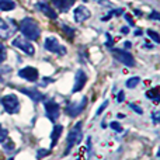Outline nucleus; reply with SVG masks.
Listing matches in <instances>:
<instances>
[{
  "mask_svg": "<svg viewBox=\"0 0 160 160\" xmlns=\"http://www.w3.org/2000/svg\"><path fill=\"white\" fill-rule=\"evenodd\" d=\"M37 8H38L39 11H42V13L45 14L47 17H49L51 20H56V13H55V10H53L51 6H48L47 3H37V6H35Z\"/></svg>",
  "mask_w": 160,
  "mask_h": 160,
  "instance_id": "nucleus-13",
  "label": "nucleus"
},
{
  "mask_svg": "<svg viewBox=\"0 0 160 160\" xmlns=\"http://www.w3.org/2000/svg\"><path fill=\"white\" fill-rule=\"evenodd\" d=\"M121 32L122 34H128V32H129V28H128V27H122L121 28Z\"/></svg>",
  "mask_w": 160,
  "mask_h": 160,
  "instance_id": "nucleus-34",
  "label": "nucleus"
},
{
  "mask_svg": "<svg viewBox=\"0 0 160 160\" xmlns=\"http://www.w3.org/2000/svg\"><path fill=\"white\" fill-rule=\"evenodd\" d=\"M18 31V25L11 18H0V38L8 39Z\"/></svg>",
  "mask_w": 160,
  "mask_h": 160,
  "instance_id": "nucleus-3",
  "label": "nucleus"
},
{
  "mask_svg": "<svg viewBox=\"0 0 160 160\" xmlns=\"http://www.w3.org/2000/svg\"><path fill=\"white\" fill-rule=\"evenodd\" d=\"M117 101H118V102L124 101V91H119V93H118V96H117Z\"/></svg>",
  "mask_w": 160,
  "mask_h": 160,
  "instance_id": "nucleus-32",
  "label": "nucleus"
},
{
  "mask_svg": "<svg viewBox=\"0 0 160 160\" xmlns=\"http://www.w3.org/2000/svg\"><path fill=\"white\" fill-rule=\"evenodd\" d=\"M76 0H52V3L55 4L56 8H59L61 11H66L75 4Z\"/></svg>",
  "mask_w": 160,
  "mask_h": 160,
  "instance_id": "nucleus-15",
  "label": "nucleus"
},
{
  "mask_svg": "<svg viewBox=\"0 0 160 160\" xmlns=\"http://www.w3.org/2000/svg\"><path fill=\"white\" fill-rule=\"evenodd\" d=\"M8 160H14V159H8Z\"/></svg>",
  "mask_w": 160,
  "mask_h": 160,
  "instance_id": "nucleus-38",
  "label": "nucleus"
},
{
  "mask_svg": "<svg viewBox=\"0 0 160 160\" xmlns=\"http://www.w3.org/2000/svg\"><path fill=\"white\" fill-rule=\"evenodd\" d=\"M6 58H7V49H6V47L3 44H0V63L4 62Z\"/></svg>",
  "mask_w": 160,
  "mask_h": 160,
  "instance_id": "nucleus-22",
  "label": "nucleus"
},
{
  "mask_svg": "<svg viewBox=\"0 0 160 160\" xmlns=\"http://www.w3.org/2000/svg\"><path fill=\"white\" fill-rule=\"evenodd\" d=\"M146 97L148 98H152L155 102H158L159 101V88L155 87V88H152V90L146 91Z\"/></svg>",
  "mask_w": 160,
  "mask_h": 160,
  "instance_id": "nucleus-18",
  "label": "nucleus"
},
{
  "mask_svg": "<svg viewBox=\"0 0 160 160\" xmlns=\"http://www.w3.org/2000/svg\"><path fill=\"white\" fill-rule=\"evenodd\" d=\"M73 16H75L76 22H84L86 20L90 18L91 13H90V10H88L86 6H79V7H76Z\"/></svg>",
  "mask_w": 160,
  "mask_h": 160,
  "instance_id": "nucleus-11",
  "label": "nucleus"
},
{
  "mask_svg": "<svg viewBox=\"0 0 160 160\" xmlns=\"http://www.w3.org/2000/svg\"><path fill=\"white\" fill-rule=\"evenodd\" d=\"M148 35H149V38H152L153 41L156 42V44H159V42H160V37H159V34L156 32V31H153V30H148Z\"/></svg>",
  "mask_w": 160,
  "mask_h": 160,
  "instance_id": "nucleus-20",
  "label": "nucleus"
},
{
  "mask_svg": "<svg viewBox=\"0 0 160 160\" xmlns=\"http://www.w3.org/2000/svg\"><path fill=\"white\" fill-rule=\"evenodd\" d=\"M149 18H152V20H156V21H159V20H160V16H159V13L153 11V13L149 16Z\"/></svg>",
  "mask_w": 160,
  "mask_h": 160,
  "instance_id": "nucleus-31",
  "label": "nucleus"
},
{
  "mask_svg": "<svg viewBox=\"0 0 160 160\" xmlns=\"http://www.w3.org/2000/svg\"><path fill=\"white\" fill-rule=\"evenodd\" d=\"M152 118H153V122H155V124H159V121H160V111H155V112L152 114Z\"/></svg>",
  "mask_w": 160,
  "mask_h": 160,
  "instance_id": "nucleus-28",
  "label": "nucleus"
},
{
  "mask_svg": "<svg viewBox=\"0 0 160 160\" xmlns=\"http://www.w3.org/2000/svg\"><path fill=\"white\" fill-rule=\"evenodd\" d=\"M110 127H111V128H112V129H114V131H115V132H117V133H121V132H122V131H124V128H122V127H121V124H119V122H117V121L111 122V124H110Z\"/></svg>",
  "mask_w": 160,
  "mask_h": 160,
  "instance_id": "nucleus-24",
  "label": "nucleus"
},
{
  "mask_svg": "<svg viewBox=\"0 0 160 160\" xmlns=\"http://www.w3.org/2000/svg\"><path fill=\"white\" fill-rule=\"evenodd\" d=\"M107 105H108V101H104V102H102V104H101V107H100V108H98V110H97L96 115H100V114H101V112H102V111H104V110H105V108H107Z\"/></svg>",
  "mask_w": 160,
  "mask_h": 160,
  "instance_id": "nucleus-30",
  "label": "nucleus"
},
{
  "mask_svg": "<svg viewBox=\"0 0 160 160\" xmlns=\"http://www.w3.org/2000/svg\"><path fill=\"white\" fill-rule=\"evenodd\" d=\"M125 48H131V42H125Z\"/></svg>",
  "mask_w": 160,
  "mask_h": 160,
  "instance_id": "nucleus-37",
  "label": "nucleus"
},
{
  "mask_svg": "<svg viewBox=\"0 0 160 160\" xmlns=\"http://www.w3.org/2000/svg\"><path fill=\"white\" fill-rule=\"evenodd\" d=\"M8 138V132H7V129H6V128H3L2 125H0V142H4L6 139Z\"/></svg>",
  "mask_w": 160,
  "mask_h": 160,
  "instance_id": "nucleus-25",
  "label": "nucleus"
},
{
  "mask_svg": "<svg viewBox=\"0 0 160 160\" xmlns=\"http://www.w3.org/2000/svg\"><path fill=\"white\" fill-rule=\"evenodd\" d=\"M86 82H87V76L83 70H78L76 72V79H75V86H73V93H78L83 87H84Z\"/></svg>",
  "mask_w": 160,
  "mask_h": 160,
  "instance_id": "nucleus-12",
  "label": "nucleus"
},
{
  "mask_svg": "<svg viewBox=\"0 0 160 160\" xmlns=\"http://www.w3.org/2000/svg\"><path fill=\"white\" fill-rule=\"evenodd\" d=\"M20 91L21 93H24V94H27L28 97H30L32 101H41L42 98H44V96H42L41 93H39L37 88H20Z\"/></svg>",
  "mask_w": 160,
  "mask_h": 160,
  "instance_id": "nucleus-14",
  "label": "nucleus"
},
{
  "mask_svg": "<svg viewBox=\"0 0 160 160\" xmlns=\"http://www.w3.org/2000/svg\"><path fill=\"white\" fill-rule=\"evenodd\" d=\"M14 146H16V145H14V142H13V141H10L8 138L6 139L4 142H3V148H4V149L7 150V152H8V150H13V149H14Z\"/></svg>",
  "mask_w": 160,
  "mask_h": 160,
  "instance_id": "nucleus-21",
  "label": "nucleus"
},
{
  "mask_svg": "<svg viewBox=\"0 0 160 160\" xmlns=\"http://www.w3.org/2000/svg\"><path fill=\"white\" fill-rule=\"evenodd\" d=\"M62 131H63V127H62V125H56V127L53 128L52 135H51V146L52 148L56 146V142H58V139L61 138Z\"/></svg>",
  "mask_w": 160,
  "mask_h": 160,
  "instance_id": "nucleus-16",
  "label": "nucleus"
},
{
  "mask_svg": "<svg viewBox=\"0 0 160 160\" xmlns=\"http://www.w3.org/2000/svg\"><path fill=\"white\" fill-rule=\"evenodd\" d=\"M62 30H63L65 32L68 34V37H70V38L75 35V30H73V28H70V27H68L66 24H62Z\"/></svg>",
  "mask_w": 160,
  "mask_h": 160,
  "instance_id": "nucleus-26",
  "label": "nucleus"
},
{
  "mask_svg": "<svg viewBox=\"0 0 160 160\" xmlns=\"http://www.w3.org/2000/svg\"><path fill=\"white\" fill-rule=\"evenodd\" d=\"M125 20H127V21L129 22L131 25H133V21H132V18H131V17H129V14H125Z\"/></svg>",
  "mask_w": 160,
  "mask_h": 160,
  "instance_id": "nucleus-33",
  "label": "nucleus"
},
{
  "mask_svg": "<svg viewBox=\"0 0 160 160\" xmlns=\"http://www.w3.org/2000/svg\"><path fill=\"white\" fill-rule=\"evenodd\" d=\"M18 30L22 32L24 38L31 39V41H37L39 38V35H41V30H39L38 24L31 17H25V18L21 20V22L18 25Z\"/></svg>",
  "mask_w": 160,
  "mask_h": 160,
  "instance_id": "nucleus-1",
  "label": "nucleus"
},
{
  "mask_svg": "<svg viewBox=\"0 0 160 160\" xmlns=\"http://www.w3.org/2000/svg\"><path fill=\"white\" fill-rule=\"evenodd\" d=\"M16 8V3L13 0H0V10L2 11H10Z\"/></svg>",
  "mask_w": 160,
  "mask_h": 160,
  "instance_id": "nucleus-17",
  "label": "nucleus"
},
{
  "mask_svg": "<svg viewBox=\"0 0 160 160\" xmlns=\"http://www.w3.org/2000/svg\"><path fill=\"white\" fill-rule=\"evenodd\" d=\"M139 82H141V79H139V78H131V79L127 80V83H125V84H127L128 88H135L136 86H138Z\"/></svg>",
  "mask_w": 160,
  "mask_h": 160,
  "instance_id": "nucleus-19",
  "label": "nucleus"
},
{
  "mask_svg": "<svg viewBox=\"0 0 160 160\" xmlns=\"http://www.w3.org/2000/svg\"><path fill=\"white\" fill-rule=\"evenodd\" d=\"M83 138V122H78L75 127L70 129L69 135H68V142H66V150H65V155L69 153V150L72 149L75 145H78L82 142Z\"/></svg>",
  "mask_w": 160,
  "mask_h": 160,
  "instance_id": "nucleus-2",
  "label": "nucleus"
},
{
  "mask_svg": "<svg viewBox=\"0 0 160 160\" xmlns=\"http://www.w3.org/2000/svg\"><path fill=\"white\" fill-rule=\"evenodd\" d=\"M117 14H122V10H121V8H118V10H112V11H111V13H108L105 17H102V18H101V21H107V20H110L111 17L117 16Z\"/></svg>",
  "mask_w": 160,
  "mask_h": 160,
  "instance_id": "nucleus-23",
  "label": "nucleus"
},
{
  "mask_svg": "<svg viewBox=\"0 0 160 160\" xmlns=\"http://www.w3.org/2000/svg\"><path fill=\"white\" fill-rule=\"evenodd\" d=\"M129 107H131V108H132V110H133V111H135V112H138V114H143V111H142V108H141V107H139V105L133 104V102H132V104H129Z\"/></svg>",
  "mask_w": 160,
  "mask_h": 160,
  "instance_id": "nucleus-29",
  "label": "nucleus"
},
{
  "mask_svg": "<svg viewBox=\"0 0 160 160\" xmlns=\"http://www.w3.org/2000/svg\"><path fill=\"white\" fill-rule=\"evenodd\" d=\"M49 155V150L48 149H39L37 150V159H44L45 156Z\"/></svg>",
  "mask_w": 160,
  "mask_h": 160,
  "instance_id": "nucleus-27",
  "label": "nucleus"
},
{
  "mask_svg": "<svg viewBox=\"0 0 160 160\" xmlns=\"http://www.w3.org/2000/svg\"><path fill=\"white\" fill-rule=\"evenodd\" d=\"M3 108L6 110V112L8 114H17L20 111V101L17 98V96L14 94H7L2 98Z\"/></svg>",
  "mask_w": 160,
  "mask_h": 160,
  "instance_id": "nucleus-4",
  "label": "nucleus"
},
{
  "mask_svg": "<svg viewBox=\"0 0 160 160\" xmlns=\"http://www.w3.org/2000/svg\"><path fill=\"white\" fill-rule=\"evenodd\" d=\"M96 2L101 3V6H110V3H108V2H105V0H96Z\"/></svg>",
  "mask_w": 160,
  "mask_h": 160,
  "instance_id": "nucleus-35",
  "label": "nucleus"
},
{
  "mask_svg": "<svg viewBox=\"0 0 160 160\" xmlns=\"http://www.w3.org/2000/svg\"><path fill=\"white\" fill-rule=\"evenodd\" d=\"M141 34H142L141 30H136V31H135V35H141Z\"/></svg>",
  "mask_w": 160,
  "mask_h": 160,
  "instance_id": "nucleus-36",
  "label": "nucleus"
},
{
  "mask_svg": "<svg viewBox=\"0 0 160 160\" xmlns=\"http://www.w3.org/2000/svg\"><path fill=\"white\" fill-rule=\"evenodd\" d=\"M86 105H87V98H86V97H83V98L78 102H70V104L66 107L68 115H70L72 118H75V117H78L79 114L84 110Z\"/></svg>",
  "mask_w": 160,
  "mask_h": 160,
  "instance_id": "nucleus-9",
  "label": "nucleus"
},
{
  "mask_svg": "<svg viewBox=\"0 0 160 160\" xmlns=\"http://www.w3.org/2000/svg\"><path fill=\"white\" fill-rule=\"evenodd\" d=\"M112 55L114 58L117 59V61H119L122 65H125V66L128 68H133L135 66V59H133V56L131 55L129 52H127V51H122V49H114L112 51Z\"/></svg>",
  "mask_w": 160,
  "mask_h": 160,
  "instance_id": "nucleus-8",
  "label": "nucleus"
},
{
  "mask_svg": "<svg viewBox=\"0 0 160 160\" xmlns=\"http://www.w3.org/2000/svg\"><path fill=\"white\" fill-rule=\"evenodd\" d=\"M18 76L21 79L28 80V82H37L38 78H39V73L35 68L27 66V68H22L21 70H18Z\"/></svg>",
  "mask_w": 160,
  "mask_h": 160,
  "instance_id": "nucleus-10",
  "label": "nucleus"
},
{
  "mask_svg": "<svg viewBox=\"0 0 160 160\" xmlns=\"http://www.w3.org/2000/svg\"><path fill=\"white\" fill-rule=\"evenodd\" d=\"M11 45L16 48H18L20 51H22L24 53H27V55L32 56L34 52H35V48H34V45L31 44L30 41H28L27 38H24V37H18V38H14V41L11 42Z\"/></svg>",
  "mask_w": 160,
  "mask_h": 160,
  "instance_id": "nucleus-7",
  "label": "nucleus"
},
{
  "mask_svg": "<svg viewBox=\"0 0 160 160\" xmlns=\"http://www.w3.org/2000/svg\"><path fill=\"white\" fill-rule=\"evenodd\" d=\"M45 114L49 118V121L56 122L59 118V114H61V107L56 101L53 100H47L45 101Z\"/></svg>",
  "mask_w": 160,
  "mask_h": 160,
  "instance_id": "nucleus-6",
  "label": "nucleus"
},
{
  "mask_svg": "<svg viewBox=\"0 0 160 160\" xmlns=\"http://www.w3.org/2000/svg\"><path fill=\"white\" fill-rule=\"evenodd\" d=\"M44 47L47 51H49V52H52V53H56V55H61V56L66 55V48L59 44V41L55 37H48V38H45Z\"/></svg>",
  "mask_w": 160,
  "mask_h": 160,
  "instance_id": "nucleus-5",
  "label": "nucleus"
}]
</instances>
